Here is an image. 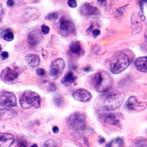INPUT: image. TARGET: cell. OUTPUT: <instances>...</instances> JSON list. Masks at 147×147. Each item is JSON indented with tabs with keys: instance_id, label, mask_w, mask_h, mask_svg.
Wrapping results in <instances>:
<instances>
[{
	"instance_id": "obj_1",
	"label": "cell",
	"mask_w": 147,
	"mask_h": 147,
	"mask_svg": "<svg viewBox=\"0 0 147 147\" xmlns=\"http://www.w3.org/2000/svg\"><path fill=\"white\" fill-rule=\"evenodd\" d=\"M93 87L99 93H105L110 90L113 86V80L105 71L96 73L91 80Z\"/></svg>"
},
{
	"instance_id": "obj_2",
	"label": "cell",
	"mask_w": 147,
	"mask_h": 147,
	"mask_svg": "<svg viewBox=\"0 0 147 147\" xmlns=\"http://www.w3.org/2000/svg\"><path fill=\"white\" fill-rule=\"evenodd\" d=\"M20 105L23 109L38 108L40 106V98L36 92L27 90L20 98Z\"/></svg>"
},
{
	"instance_id": "obj_3",
	"label": "cell",
	"mask_w": 147,
	"mask_h": 147,
	"mask_svg": "<svg viewBox=\"0 0 147 147\" xmlns=\"http://www.w3.org/2000/svg\"><path fill=\"white\" fill-rule=\"evenodd\" d=\"M67 125L74 132H83L86 128V118L80 113H74L67 120Z\"/></svg>"
},
{
	"instance_id": "obj_4",
	"label": "cell",
	"mask_w": 147,
	"mask_h": 147,
	"mask_svg": "<svg viewBox=\"0 0 147 147\" xmlns=\"http://www.w3.org/2000/svg\"><path fill=\"white\" fill-rule=\"evenodd\" d=\"M130 63L128 55L120 53L113 58L110 62V69L113 74H119L127 69Z\"/></svg>"
},
{
	"instance_id": "obj_5",
	"label": "cell",
	"mask_w": 147,
	"mask_h": 147,
	"mask_svg": "<svg viewBox=\"0 0 147 147\" xmlns=\"http://www.w3.org/2000/svg\"><path fill=\"white\" fill-rule=\"evenodd\" d=\"M124 100V95L123 94H111L106 98L104 107L106 110L112 111L118 109L122 105Z\"/></svg>"
},
{
	"instance_id": "obj_6",
	"label": "cell",
	"mask_w": 147,
	"mask_h": 147,
	"mask_svg": "<svg viewBox=\"0 0 147 147\" xmlns=\"http://www.w3.org/2000/svg\"><path fill=\"white\" fill-rule=\"evenodd\" d=\"M16 97L13 92L2 90L0 92V106L5 108H11L16 106Z\"/></svg>"
},
{
	"instance_id": "obj_7",
	"label": "cell",
	"mask_w": 147,
	"mask_h": 147,
	"mask_svg": "<svg viewBox=\"0 0 147 147\" xmlns=\"http://www.w3.org/2000/svg\"><path fill=\"white\" fill-rule=\"evenodd\" d=\"M16 69H12L10 67L5 68L1 73V79L5 83L10 84L15 82L19 75V71Z\"/></svg>"
},
{
	"instance_id": "obj_8",
	"label": "cell",
	"mask_w": 147,
	"mask_h": 147,
	"mask_svg": "<svg viewBox=\"0 0 147 147\" xmlns=\"http://www.w3.org/2000/svg\"><path fill=\"white\" fill-rule=\"evenodd\" d=\"M60 33L62 34L63 36L69 37L71 35L75 33L76 28L73 22L71 21L66 20L65 18H61L60 26Z\"/></svg>"
},
{
	"instance_id": "obj_9",
	"label": "cell",
	"mask_w": 147,
	"mask_h": 147,
	"mask_svg": "<svg viewBox=\"0 0 147 147\" xmlns=\"http://www.w3.org/2000/svg\"><path fill=\"white\" fill-rule=\"evenodd\" d=\"M147 104L146 102H141L138 100L136 96H130L126 103V107L129 110L142 111L146 107Z\"/></svg>"
},
{
	"instance_id": "obj_10",
	"label": "cell",
	"mask_w": 147,
	"mask_h": 147,
	"mask_svg": "<svg viewBox=\"0 0 147 147\" xmlns=\"http://www.w3.org/2000/svg\"><path fill=\"white\" fill-rule=\"evenodd\" d=\"M65 68V62L63 59H56L50 65V74L52 77L57 78Z\"/></svg>"
},
{
	"instance_id": "obj_11",
	"label": "cell",
	"mask_w": 147,
	"mask_h": 147,
	"mask_svg": "<svg viewBox=\"0 0 147 147\" xmlns=\"http://www.w3.org/2000/svg\"><path fill=\"white\" fill-rule=\"evenodd\" d=\"M74 99L81 102H88L91 99V94L86 89L80 88L76 90L73 93Z\"/></svg>"
},
{
	"instance_id": "obj_12",
	"label": "cell",
	"mask_w": 147,
	"mask_h": 147,
	"mask_svg": "<svg viewBox=\"0 0 147 147\" xmlns=\"http://www.w3.org/2000/svg\"><path fill=\"white\" fill-rule=\"evenodd\" d=\"M42 39V33L39 29H34L27 35V42L31 47L37 45Z\"/></svg>"
},
{
	"instance_id": "obj_13",
	"label": "cell",
	"mask_w": 147,
	"mask_h": 147,
	"mask_svg": "<svg viewBox=\"0 0 147 147\" xmlns=\"http://www.w3.org/2000/svg\"><path fill=\"white\" fill-rule=\"evenodd\" d=\"M80 13L82 15L88 16H96L100 13L99 9L94 7L89 3H85L81 6Z\"/></svg>"
},
{
	"instance_id": "obj_14",
	"label": "cell",
	"mask_w": 147,
	"mask_h": 147,
	"mask_svg": "<svg viewBox=\"0 0 147 147\" xmlns=\"http://www.w3.org/2000/svg\"><path fill=\"white\" fill-rule=\"evenodd\" d=\"M13 136L6 132H0V147H10L13 144Z\"/></svg>"
},
{
	"instance_id": "obj_15",
	"label": "cell",
	"mask_w": 147,
	"mask_h": 147,
	"mask_svg": "<svg viewBox=\"0 0 147 147\" xmlns=\"http://www.w3.org/2000/svg\"><path fill=\"white\" fill-rule=\"evenodd\" d=\"M131 23H132V32L133 34H137L140 32L142 29V24L139 20L138 16L137 13H135L132 16V19H131Z\"/></svg>"
},
{
	"instance_id": "obj_16",
	"label": "cell",
	"mask_w": 147,
	"mask_h": 147,
	"mask_svg": "<svg viewBox=\"0 0 147 147\" xmlns=\"http://www.w3.org/2000/svg\"><path fill=\"white\" fill-rule=\"evenodd\" d=\"M102 119L105 123L110 125H117L119 124V119L115 114L104 113L102 115Z\"/></svg>"
},
{
	"instance_id": "obj_17",
	"label": "cell",
	"mask_w": 147,
	"mask_h": 147,
	"mask_svg": "<svg viewBox=\"0 0 147 147\" xmlns=\"http://www.w3.org/2000/svg\"><path fill=\"white\" fill-rule=\"evenodd\" d=\"M135 65L136 69L141 72H147V57H138L135 61Z\"/></svg>"
},
{
	"instance_id": "obj_18",
	"label": "cell",
	"mask_w": 147,
	"mask_h": 147,
	"mask_svg": "<svg viewBox=\"0 0 147 147\" xmlns=\"http://www.w3.org/2000/svg\"><path fill=\"white\" fill-rule=\"evenodd\" d=\"M69 50L74 55H82L84 54V51L81 44L79 41H73L71 43L69 47Z\"/></svg>"
},
{
	"instance_id": "obj_19",
	"label": "cell",
	"mask_w": 147,
	"mask_h": 147,
	"mask_svg": "<svg viewBox=\"0 0 147 147\" xmlns=\"http://www.w3.org/2000/svg\"><path fill=\"white\" fill-rule=\"evenodd\" d=\"M26 61L31 68H36L40 64V58L38 55L30 54L26 57Z\"/></svg>"
},
{
	"instance_id": "obj_20",
	"label": "cell",
	"mask_w": 147,
	"mask_h": 147,
	"mask_svg": "<svg viewBox=\"0 0 147 147\" xmlns=\"http://www.w3.org/2000/svg\"><path fill=\"white\" fill-rule=\"evenodd\" d=\"M76 80V77L73 74V72L69 71L65 75V77L63 78L62 83L65 86H69L71 84L74 83Z\"/></svg>"
},
{
	"instance_id": "obj_21",
	"label": "cell",
	"mask_w": 147,
	"mask_h": 147,
	"mask_svg": "<svg viewBox=\"0 0 147 147\" xmlns=\"http://www.w3.org/2000/svg\"><path fill=\"white\" fill-rule=\"evenodd\" d=\"M75 144L79 147H90L88 140L87 138L85 137H81L75 140Z\"/></svg>"
},
{
	"instance_id": "obj_22",
	"label": "cell",
	"mask_w": 147,
	"mask_h": 147,
	"mask_svg": "<svg viewBox=\"0 0 147 147\" xmlns=\"http://www.w3.org/2000/svg\"><path fill=\"white\" fill-rule=\"evenodd\" d=\"M5 32H6V33H5L3 36L4 39H5V40H7V41H11V40H13L14 35L10 30H5Z\"/></svg>"
},
{
	"instance_id": "obj_23",
	"label": "cell",
	"mask_w": 147,
	"mask_h": 147,
	"mask_svg": "<svg viewBox=\"0 0 147 147\" xmlns=\"http://www.w3.org/2000/svg\"><path fill=\"white\" fill-rule=\"evenodd\" d=\"M42 147H58L57 146V144L55 142V140H52V139H50V140H47L45 143L44 144L43 146Z\"/></svg>"
},
{
	"instance_id": "obj_24",
	"label": "cell",
	"mask_w": 147,
	"mask_h": 147,
	"mask_svg": "<svg viewBox=\"0 0 147 147\" xmlns=\"http://www.w3.org/2000/svg\"><path fill=\"white\" fill-rule=\"evenodd\" d=\"M57 17H58V13H49L47 16L46 18L49 19V20H55V19H57Z\"/></svg>"
},
{
	"instance_id": "obj_25",
	"label": "cell",
	"mask_w": 147,
	"mask_h": 147,
	"mask_svg": "<svg viewBox=\"0 0 147 147\" xmlns=\"http://www.w3.org/2000/svg\"><path fill=\"white\" fill-rule=\"evenodd\" d=\"M68 5L70 7H72V8H75L77 6V2L76 0H69L68 2Z\"/></svg>"
},
{
	"instance_id": "obj_26",
	"label": "cell",
	"mask_w": 147,
	"mask_h": 147,
	"mask_svg": "<svg viewBox=\"0 0 147 147\" xmlns=\"http://www.w3.org/2000/svg\"><path fill=\"white\" fill-rule=\"evenodd\" d=\"M41 31L43 33L47 35V34H48L49 32V27L48 26L45 25V24H43V25L41 26Z\"/></svg>"
},
{
	"instance_id": "obj_27",
	"label": "cell",
	"mask_w": 147,
	"mask_h": 147,
	"mask_svg": "<svg viewBox=\"0 0 147 147\" xmlns=\"http://www.w3.org/2000/svg\"><path fill=\"white\" fill-rule=\"evenodd\" d=\"M37 74H38V75L40 76V77H43V76H44L46 74V71L43 69H37Z\"/></svg>"
},
{
	"instance_id": "obj_28",
	"label": "cell",
	"mask_w": 147,
	"mask_h": 147,
	"mask_svg": "<svg viewBox=\"0 0 147 147\" xmlns=\"http://www.w3.org/2000/svg\"><path fill=\"white\" fill-rule=\"evenodd\" d=\"M49 89L50 91H55V90L57 89V86H56V85H55L54 82H52V83H50V85H49Z\"/></svg>"
},
{
	"instance_id": "obj_29",
	"label": "cell",
	"mask_w": 147,
	"mask_h": 147,
	"mask_svg": "<svg viewBox=\"0 0 147 147\" xmlns=\"http://www.w3.org/2000/svg\"><path fill=\"white\" fill-rule=\"evenodd\" d=\"M114 142L116 143V144H118L119 145H120V146H122L123 144H124V141H123V140H122L121 138H118L115 139V140H114Z\"/></svg>"
},
{
	"instance_id": "obj_30",
	"label": "cell",
	"mask_w": 147,
	"mask_h": 147,
	"mask_svg": "<svg viewBox=\"0 0 147 147\" xmlns=\"http://www.w3.org/2000/svg\"><path fill=\"white\" fill-rule=\"evenodd\" d=\"M99 35H100V30H98V29H96V30H93V35L94 37H97Z\"/></svg>"
},
{
	"instance_id": "obj_31",
	"label": "cell",
	"mask_w": 147,
	"mask_h": 147,
	"mask_svg": "<svg viewBox=\"0 0 147 147\" xmlns=\"http://www.w3.org/2000/svg\"><path fill=\"white\" fill-rule=\"evenodd\" d=\"M1 56H2V57L3 60H5V59H7V57H8L9 54L7 52H2V54H1Z\"/></svg>"
},
{
	"instance_id": "obj_32",
	"label": "cell",
	"mask_w": 147,
	"mask_h": 147,
	"mask_svg": "<svg viewBox=\"0 0 147 147\" xmlns=\"http://www.w3.org/2000/svg\"><path fill=\"white\" fill-rule=\"evenodd\" d=\"M61 103H62V98H61V97H58V98H57V99H55V104H56L57 105L60 106V105H61Z\"/></svg>"
},
{
	"instance_id": "obj_33",
	"label": "cell",
	"mask_w": 147,
	"mask_h": 147,
	"mask_svg": "<svg viewBox=\"0 0 147 147\" xmlns=\"http://www.w3.org/2000/svg\"><path fill=\"white\" fill-rule=\"evenodd\" d=\"M15 4V2H14L13 0H7V5H8L9 7H13Z\"/></svg>"
},
{
	"instance_id": "obj_34",
	"label": "cell",
	"mask_w": 147,
	"mask_h": 147,
	"mask_svg": "<svg viewBox=\"0 0 147 147\" xmlns=\"http://www.w3.org/2000/svg\"><path fill=\"white\" fill-rule=\"evenodd\" d=\"M52 131H53V132L55 134H57L59 132V128L57 127H56V126H55V127H53V128H52Z\"/></svg>"
},
{
	"instance_id": "obj_35",
	"label": "cell",
	"mask_w": 147,
	"mask_h": 147,
	"mask_svg": "<svg viewBox=\"0 0 147 147\" xmlns=\"http://www.w3.org/2000/svg\"><path fill=\"white\" fill-rule=\"evenodd\" d=\"M106 2H107V0H98V2H99V5H102V6H105L106 5Z\"/></svg>"
},
{
	"instance_id": "obj_36",
	"label": "cell",
	"mask_w": 147,
	"mask_h": 147,
	"mask_svg": "<svg viewBox=\"0 0 147 147\" xmlns=\"http://www.w3.org/2000/svg\"><path fill=\"white\" fill-rule=\"evenodd\" d=\"M99 144H104V143L105 142V139L104 138L100 137L99 139Z\"/></svg>"
},
{
	"instance_id": "obj_37",
	"label": "cell",
	"mask_w": 147,
	"mask_h": 147,
	"mask_svg": "<svg viewBox=\"0 0 147 147\" xmlns=\"http://www.w3.org/2000/svg\"><path fill=\"white\" fill-rule=\"evenodd\" d=\"M90 70H91V68H90V66L85 67V68H84V69H83V71H85V72H89Z\"/></svg>"
},
{
	"instance_id": "obj_38",
	"label": "cell",
	"mask_w": 147,
	"mask_h": 147,
	"mask_svg": "<svg viewBox=\"0 0 147 147\" xmlns=\"http://www.w3.org/2000/svg\"><path fill=\"white\" fill-rule=\"evenodd\" d=\"M113 142H114L113 140V141H111V142H110V143H109V144H107V145H106L105 147H111V146H112V144H113Z\"/></svg>"
},
{
	"instance_id": "obj_39",
	"label": "cell",
	"mask_w": 147,
	"mask_h": 147,
	"mask_svg": "<svg viewBox=\"0 0 147 147\" xmlns=\"http://www.w3.org/2000/svg\"><path fill=\"white\" fill-rule=\"evenodd\" d=\"M18 147H27V146H26V145L24 144H21Z\"/></svg>"
},
{
	"instance_id": "obj_40",
	"label": "cell",
	"mask_w": 147,
	"mask_h": 147,
	"mask_svg": "<svg viewBox=\"0 0 147 147\" xmlns=\"http://www.w3.org/2000/svg\"><path fill=\"white\" fill-rule=\"evenodd\" d=\"M145 38H146V39L147 40V29H146V32H145Z\"/></svg>"
},
{
	"instance_id": "obj_41",
	"label": "cell",
	"mask_w": 147,
	"mask_h": 147,
	"mask_svg": "<svg viewBox=\"0 0 147 147\" xmlns=\"http://www.w3.org/2000/svg\"><path fill=\"white\" fill-rule=\"evenodd\" d=\"M31 147H38V146H37L36 144H33V145H32V146H31Z\"/></svg>"
},
{
	"instance_id": "obj_42",
	"label": "cell",
	"mask_w": 147,
	"mask_h": 147,
	"mask_svg": "<svg viewBox=\"0 0 147 147\" xmlns=\"http://www.w3.org/2000/svg\"><path fill=\"white\" fill-rule=\"evenodd\" d=\"M144 3H145V2H147V0H141Z\"/></svg>"
},
{
	"instance_id": "obj_43",
	"label": "cell",
	"mask_w": 147,
	"mask_h": 147,
	"mask_svg": "<svg viewBox=\"0 0 147 147\" xmlns=\"http://www.w3.org/2000/svg\"><path fill=\"white\" fill-rule=\"evenodd\" d=\"M2 46L0 45V51H2Z\"/></svg>"
},
{
	"instance_id": "obj_44",
	"label": "cell",
	"mask_w": 147,
	"mask_h": 147,
	"mask_svg": "<svg viewBox=\"0 0 147 147\" xmlns=\"http://www.w3.org/2000/svg\"><path fill=\"white\" fill-rule=\"evenodd\" d=\"M0 19H1V16H0Z\"/></svg>"
}]
</instances>
